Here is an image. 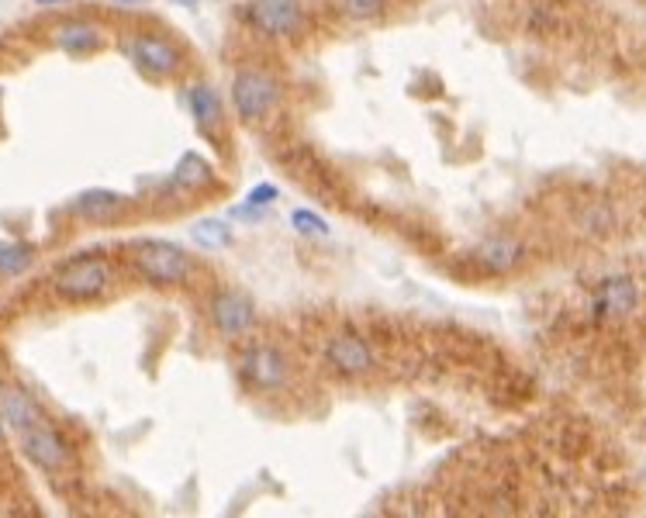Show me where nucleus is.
Instances as JSON below:
<instances>
[{
    "instance_id": "f8f14e48",
    "label": "nucleus",
    "mask_w": 646,
    "mask_h": 518,
    "mask_svg": "<svg viewBox=\"0 0 646 518\" xmlns=\"http://www.w3.org/2000/svg\"><path fill=\"white\" fill-rule=\"evenodd\" d=\"M0 408H4V418H7L18 432L32 429V425H38V422H45L42 412L35 408V401L25 394V391H15V387H7V391L0 394Z\"/></svg>"
},
{
    "instance_id": "1a4fd4ad",
    "label": "nucleus",
    "mask_w": 646,
    "mask_h": 518,
    "mask_svg": "<svg viewBox=\"0 0 646 518\" xmlns=\"http://www.w3.org/2000/svg\"><path fill=\"white\" fill-rule=\"evenodd\" d=\"M636 284L629 276H609L601 287H598V297H594V314L601 318H622L629 311L636 308Z\"/></svg>"
},
{
    "instance_id": "4468645a",
    "label": "nucleus",
    "mask_w": 646,
    "mask_h": 518,
    "mask_svg": "<svg viewBox=\"0 0 646 518\" xmlns=\"http://www.w3.org/2000/svg\"><path fill=\"white\" fill-rule=\"evenodd\" d=\"M55 42H59L66 52H73V55H80V52H90L101 45V32H97L94 25L73 21V25H63V28L55 32Z\"/></svg>"
},
{
    "instance_id": "0eeeda50",
    "label": "nucleus",
    "mask_w": 646,
    "mask_h": 518,
    "mask_svg": "<svg viewBox=\"0 0 646 518\" xmlns=\"http://www.w3.org/2000/svg\"><path fill=\"white\" fill-rule=\"evenodd\" d=\"M325 356H329V366H335L346 377H360L373 366V353L360 335H335L325 349Z\"/></svg>"
},
{
    "instance_id": "7ed1b4c3",
    "label": "nucleus",
    "mask_w": 646,
    "mask_h": 518,
    "mask_svg": "<svg viewBox=\"0 0 646 518\" xmlns=\"http://www.w3.org/2000/svg\"><path fill=\"white\" fill-rule=\"evenodd\" d=\"M232 101H235V111H239L245 121H263L273 111V104H277V84H273L266 73L243 69V73L232 80Z\"/></svg>"
},
{
    "instance_id": "2eb2a0df",
    "label": "nucleus",
    "mask_w": 646,
    "mask_h": 518,
    "mask_svg": "<svg viewBox=\"0 0 646 518\" xmlns=\"http://www.w3.org/2000/svg\"><path fill=\"white\" fill-rule=\"evenodd\" d=\"M191 239L201 245V249H225L232 245V228L225 222H218V218H204V222H194L191 228Z\"/></svg>"
},
{
    "instance_id": "4be33fe9",
    "label": "nucleus",
    "mask_w": 646,
    "mask_h": 518,
    "mask_svg": "<svg viewBox=\"0 0 646 518\" xmlns=\"http://www.w3.org/2000/svg\"><path fill=\"white\" fill-rule=\"evenodd\" d=\"M174 4H187V7H194V4H197V0H174Z\"/></svg>"
},
{
    "instance_id": "aec40b11",
    "label": "nucleus",
    "mask_w": 646,
    "mask_h": 518,
    "mask_svg": "<svg viewBox=\"0 0 646 518\" xmlns=\"http://www.w3.org/2000/svg\"><path fill=\"white\" fill-rule=\"evenodd\" d=\"M343 7L350 17H373L384 7V0H343Z\"/></svg>"
},
{
    "instance_id": "9b49d317",
    "label": "nucleus",
    "mask_w": 646,
    "mask_h": 518,
    "mask_svg": "<svg viewBox=\"0 0 646 518\" xmlns=\"http://www.w3.org/2000/svg\"><path fill=\"white\" fill-rule=\"evenodd\" d=\"M124 207V197L122 194H114V190H84V194H76V201H73V211L80 214V218H90V222H107L111 214H118Z\"/></svg>"
},
{
    "instance_id": "6ab92c4d",
    "label": "nucleus",
    "mask_w": 646,
    "mask_h": 518,
    "mask_svg": "<svg viewBox=\"0 0 646 518\" xmlns=\"http://www.w3.org/2000/svg\"><path fill=\"white\" fill-rule=\"evenodd\" d=\"M291 224H294L301 235H308V239H318V235H329V222L322 218V214H314L308 207H294L291 211Z\"/></svg>"
},
{
    "instance_id": "f3484780",
    "label": "nucleus",
    "mask_w": 646,
    "mask_h": 518,
    "mask_svg": "<svg viewBox=\"0 0 646 518\" xmlns=\"http://www.w3.org/2000/svg\"><path fill=\"white\" fill-rule=\"evenodd\" d=\"M35 249L28 242H0V274L4 276H18L32 266Z\"/></svg>"
},
{
    "instance_id": "dca6fc26",
    "label": "nucleus",
    "mask_w": 646,
    "mask_h": 518,
    "mask_svg": "<svg viewBox=\"0 0 646 518\" xmlns=\"http://www.w3.org/2000/svg\"><path fill=\"white\" fill-rule=\"evenodd\" d=\"M187 104H191V115L197 118L201 128H208V125L218 121V97H214V90H211V86L194 84L191 90H187Z\"/></svg>"
},
{
    "instance_id": "f03ea898",
    "label": "nucleus",
    "mask_w": 646,
    "mask_h": 518,
    "mask_svg": "<svg viewBox=\"0 0 646 518\" xmlns=\"http://www.w3.org/2000/svg\"><path fill=\"white\" fill-rule=\"evenodd\" d=\"M107 280H111V270H107L104 259L80 256V259H70L66 266H59V274H55V291L63 294L66 301H87V297H97V294L104 291Z\"/></svg>"
},
{
    "instance_id": "ddd939ff",
    "label": "nucleus",
    "mask_w": 646,
    "mask_h": 518,
    "mask_svg": "<svg viewBox=\"0 0 646 518\" xmlns=\"http://www.w3.org/2000/svg\"><path fill=\"white\" fill-rule=\"evenodd\" d=\"M519 253H522V249L512 239H491L477 249V259H481L488 270H494V274H505V270H512V266L519 263Z\"/></svg>"
},
{
    "instance_id": "b1692460",
    "label": "nucleus",
    "mask_w": 646,
    "mask_h": 518,
    "mask_svg": "<svg viewBox=\"0 0 646 518\" xmlns=\"http://www.w3.org/2000/svg\"><path fill=\"white\" fill-rule=\"evenodd\" d=\"M118 4H142V0H118Z\"/></svg>"
},
{
    "instance_id": "423d86ee",
    "label": "nucleus",
    "mask_w": 646,
    "mask_h": 518,
    "mask_svg": "<svg viewBox=\"0 0 646 518\" xmlns=\"http://www.w3.org/2000/svg\"><path fill=\"white\" fill-rule=\"evenodd\" d=\"M211 318H214V325L222 335L228 339H239L245 335L249 328H253V304L245 301L243 294H232V291H222L214 294V301H211Z\"/></svg>"
},
{
    "instance_id": "f257e3e1",
    "label": "nucleus",
    "mask_w": 646,
    "mask_h": 518,
    "mask_svg": "<svg viewBox=\"0 0 646 518\" xmlns=\"http://www.w3.org/2000/svg\"><path fill=\"white\" fill-rule=\"evenodd\" d=\"M135 266L149 284H180L191 274V263L184 256V249L174 242L145 239L135 245Z\"/></svg>"
},
{
    "instance_id": "39448f33",
    "label": "nucleus",
    "mask_w": 646,
    "mask_h": 518,
    "mask_svg": "<svg viewBox=\"0 0 646 518\" xmlns=\"http://www.w3.org/2000/svg\"><path fill=\"white\" fill-rule=\"evenodd\" d=\"M21 449H25V456L35 466H42V470H59V466L70 460L66 443H63L45 422H38V425L21 432Z\"/></svg>"
},
{
    "instance_id": "6e6552de",
    "label": "nucleus",
    "mask_w": 646,
    "mask_h": 518,
    "mask_svg": "<svg viewBox=\"0 0 646 518\" xmlns=\"http://www.w3.org/2000/svg\"><path fill=\"white\" fill-rule=\"evenodd\" d=\"M243 374L256 387H263V391H273V387H280L287 380V363H283V356H280L277 349L260 345V349H249L243 356Z\"/></svg>"
},
{
    "instance_id": "9d476101",
    "label": "nucleus",
    "mask_w": 646,
    "mask_h": 518,
    "mask_svg": "<svg viewBox=\"0 0 646 518\" xmlns=\"http://www.w3.org/2000/svg\"><path fill=\"white\" fill-rule=\"evenodd\" d=\"M132 55H135L139 66L153 69V73H170V69H176V63H180L176 49L166 38H159V35H135Z\"/></svg>"
},
{
    "instance_id": "a211bd4d",
    "label": "nucleus",
    "mask_w": 646,
    "mask_h": 518,
    "mask_svg": "<svg viewBox=\"0 0 646 518\" xmlns=\"http://www.w3.org/2000/svg\"><path fill=\"white\" fill-rule=\"evenodd\" d=\"M208 180H211V166L197 153H187L176 163V173H174L176 187H201V184H208Z\"/></svg>"
},
{
    "instance_id": "412c9836",
    "label": "nucleus",
    "mask_w": 646,
    "mask_h": 518,
    "mask_svg": "<svg viewBox=\"0 0 646 518\" xmlns=\"http://www.w3.org/2000/svg\"><path fill=\"white\" fill-rule=\"evenodd\" d=\"M35 4H45V7H49V4H66V0H35Z\"/></svg>"
},
{
    "instance_id": "20e7f679",
    "label": "nucleus",
    "mask_w": 646,
    "mask_h": 518,
    "mask_svg": "<svg viewBox=\"0 0 646 518\" xmlns=\"http://www.w3.org/2000/svg\"><path fill=\"white\" fill-rule=\"evenodd\" d=\"M245 15H249V25L263 35H294L301 25L297 0H253Z\"/></svg>"
},
{
    "instance_id": "5701e85b",
    "label": "nucleus",
    "mask_w": 646,
    "mask_h": 518,
    "mask_svg": "<svg viewBox=\"0 0 646 518\" xmlns=\"http://www.w3.org/2000/svg\"><path fill=\"white\" fill-rule=\"evenodd\" d=\"M0 439H4V414H0Z\"/></svg>"
}]
</instances>
